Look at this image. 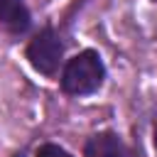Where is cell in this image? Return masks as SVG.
Here are the masks:
<instances>
[{
  "label": "cell",
  "instance_id": "cell-2",
  "mask_svg": "<svg viewBox=\"0 0 157 157\" xmlns=\"http://www.w3.org/2000/svg\"><path fill=\"white\" fill-rule=\"evenodd\" d=\"M25 56L29 59V64L44 74V76H52L56 74L59 64H61V56H64V42L59 39V34L52 29V27H44L42 32H37L27 49H25Z\"/></svg>",
  "mask_w": 157,
  "mask_h": 157
},
{
  "label": "cell",
  "instance_id": "cell-4",
  "mask_svg": "<svg viewBox=\"0 0 157 157\" xmlns=\"http://www.w3.org/2000/svg\"><path fill=\"white\" fill-rule=\"evenodd\" d=\"M0 22L15 34L27 32L32 25L27 2L25 0H0Z\"/></svg>",
  "mask_w": 157,
  "mask_h": 157
},
{
  "label": "cell",
  "instance_id": "cell-6",
  "mask_svg": "<svg viewBox=\"0 0 157 157\" xmlns=\"http://www.w3.org/2000/svg\"><path fill=\"white\" fill-rule=\"evenodd\" d=\"M155 150H157V132H155Z\"/></svg>",
  "mask_w": 157,
  "mask_h": 157
},
{
  "label": "cell",
  "instance_id": "cell-5",
  "mask_svg": "<svg viewBox=\"0 0 157 157\" xmlns=\"http://www.w3.org/2000/svg\"><path fill=\"white\" fill-rule=\"evenodd\" d=\"M34 157H71L64 147H59V145H52V142H47V145H39L37 147V152H34Z\"/></svg>",
  "mask_w": 157,
  "mask_h": 157
},
{
  "label": "cell",
  "instance_id": "cell-7",
  "mask_svg": "<svg viewBox=\"0 0 157 157\" xmlns=\"http://www.w3.org/2000/svg\"><path fill=\"white\" fill-rule=\"evenodd\" d=\"M15 157H22V155H15Z\"/></svg>",
  "mask_w": 157,
  "mask_h": 157
},
{
  "label": "cell",
  "instance_id": "cell-3",
  "mask_svg": "<svg viewBox=\"0 0 157 157\" xmlns=\"http://www.w3.org/2000/svg\"><path fill=\"white\" fill-rule=\"evenodd\" d=\"M86 157H132L130 147L123 142V137L118 132H98L93 137H88L86 147H83Z\"/></svg>",
  "mask_w": 157,
  "mask_h": 157
},
{
  "label": "cell",
  "instance_id": "cell-1",
  "mask_svg": "<svg viewBox=\"0 0 157 157\" xmlns=\"http://www.w3.org/2000/svg\"><path fill=\"white\" fill-rule=\"evenodd\" d=\"M105 78V66L98 52L83 49L64 64L61 71V88L71 96H88L101 88Z\"/></svg>",
  "mask_w": 157,
  "mask_h": 157
}]
</instances>
